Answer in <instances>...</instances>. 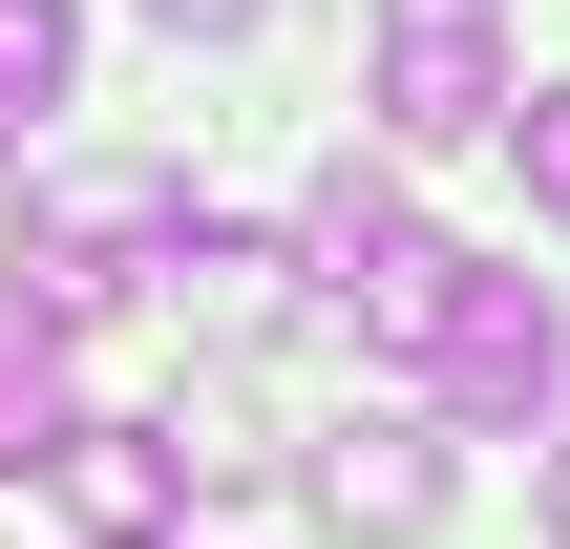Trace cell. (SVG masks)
Masks as SVG:
<instances>
[{
    "mask_svg": "<svg viewBox=\"0 0 570 549\" xmlns=\"http://www.w3.org/2000/svg\"><path fill=\"white\" fill-rule=\"evenodd\" d=\"M381 360L423 381V423H550L570 317H550V275H508V254H444V275H423V317H402Z\"/></svg>",
    "mask_w": 570,
    "mask_h": 549,
    "instance_id": "6da1fadb",
    "label": "cell"
},
{
    "mask_svg": "<svg viewBox=\"0 0 570 549\" xmlns=\"http://www.w3.org/2000/svg\"><path fill=\"white\" fill-rule=\"evenodd\" d=\"M169 233H190V190H169L148 148H85V169H42V212H21V296L106 317V296H148Z\"/></svg>",
    "mask_w": 570,
    "mask_h": 549,
    "instance_id": "7a4b0ae2",
    "label": "cell"
},
{
    "mask_svg": "<svg viewBox=\"0 0 570 549\" xmlns=\"http://www.w3.org/2000/svg\"><path fill=\"white\" fill-rule=\"evenodd\" d=\"M296 275L360 317V339H402L423 317V275H444V233H423V190H402V148H338L317 190H296Z\"/></svg>",
    "mask_w": 570,
    "mask_h": 549,
    "instance_id": "3957f363",
    "label": "cell"
},
{
    "mask_svg": "<svg viewBox=\"0 0 570 549\" xmlns=\"http://www.w3.org/2000/svg\"><path fill=\"white\" fill-rule=\"evenodd\" d=\"M360 106H381V148H487V127H508V42H487V0H381Z\"/></svg>",
    "mask_w": 570,
    "mask_h": 549,
    "instance_id": "277c9868",
    "label": "cell"
},
{
    "mask_svg": "<svg viewBox=\"0 0 570 549\" xmlns=\"http://www.w3.org/2000/svg\"><path fill=\"white\" fill-rule=\"evenodd\" d=\"M444 487H465V465H444V423H423V402L317 423V529H338V549H423V529H444Z\"/></svg>",
    "mask_w": 570,
    "mask_h": 549,
    "instance_id": "5b68a950",
    "label": "cell"
},
{
    "mask_svg": "<svg viewBox=\"0 0 570 549\" xmlns=\"http://www.w3.org/2000/svg\"><path fill=\"white\" fill-rule=\"evenodd\" d=\"M148 296H169L190 339H275V317H296V233H212V212H190V233L148 254Z\"/></svg>",
    "mask_w": 570,
    "mask_h": 549,
    "instance_id": "8992f818",
    "label": "cell"
},
{
    "mask_svg": "<svg viewBox=\"0 0 570 549\" xmlns=\"http://www.w3.org/2000/svg\"><path fill=\"white\" fill-rule=\"evenodd\" d=\"M42 465H63V508L106 549H169V508H190V444H169V423H63Z\"/></svg>",
    "mask_w": 570,
    "mask_h": 549,
    "instance_id": "52a82bcc",
    "label": "cell"
},
{
    "mask_svg": "<svg viewBox=\"0 0 570 549\" xmlns=\"http://www.w3.org/2000/svg\"><path fill=\"white\" fill-rule=\"evenodd\" d=\"M63 423H85V317H63V296H21V275H0V465H42V444H63Z\"/></svg>",
    "mask_w": 570,
    "mask_h": 549,
    "instance_id": "ba28073f",
    "label": "cell"
},
{
    "mask_svg": "<svg viewBox=\"0 0 570 549\" xmlns=\"http://www.w3.org/2000/svg\"><path fill=\"white\" fill-rule=\"evenodd\" d=\"M42 106H85V0H0V148Z\"/></svg>",
    "mask_w": 570,
    "mask_h": 549,
    "instance_id": "9c48e42d",
    "label": "cell"
},
{
    "mask_svg": "<svg viewBox=\"0 0 570 549\" xmlns=\"http://www.w3.org/2000/svg\"><path fill=\"white\" fill-rule=\"evenodd\" d=\"M169 444H190V508H233V487L275 465V423H254V402H169Z\"/></svg>",
    "mask_w": 570,
    "mask_h": 549,
    "instance_id": "30bf717a",
    "label": "cell"
},
{
    "mask_svg": "<svg viewBox=\"0 0 570 549\" xmlns=\"http://www.w3.org/2000/svg\"><path fill=\"white\" fill-rule=\"evenodd\" d=\"M508 169H529V212L570 233V85H508Z\"/></svg>",
    "mask_w": 570,
    "mask_h": 549,
    "instance_id": "8fae6325",
    "label": "cell"
},
{
    "mask_svg": "<svg viewBox=\"0 0 570 549\" xmlns=\"http://www.w3.org/2000/svg\"><path fill=\"white\" fill-rule=\"evenodd\" d=\"M148 21H169V42H254L275 0H148Z\"/></svg>",
    "mask_w": 570,
    "mask_h": 549,
    "instance_id": "7c38bea8",
    "label": "cell"
},
{
    "mask_svg": "<svg viewBox=\"0 0 570 549\" xmlns=\"http://www.w3.org/2000/svg\"><path fill=\"white\" fill-rule=\"evenodd\" d=\"M529 508H550V549H570V444H550V487H529Z\"/></svg>",
    "mask_w": 570,
    "mask_h": 549,
    "instance_id": "4fadbf2b",
    "label": "cell"
}]
</instances>
